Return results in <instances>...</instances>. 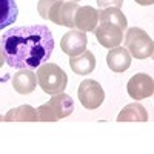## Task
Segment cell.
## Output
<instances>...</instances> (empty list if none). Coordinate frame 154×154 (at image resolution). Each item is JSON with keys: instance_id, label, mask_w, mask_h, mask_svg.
<instances>
[{"instance_id": "cell-1", "label": "cell", "mask_w": 154, "mask_h": 154, "mask_svg": "<svg viewBox=\"0 0 154 154\" xmlns=\"http://www.w3.org/2000/svg\"><path fill=\"white\" fill-rule=\"evenodd\" d=\"M5 62L14 69H37L54 49V37L45 25L11 28L2 37Z\"/></svg>"}, {"instance_id": "cell-2", "label": "cell", "mask_w": 154, "mask_h": 154, "mask_svg": "<svg viewBox=\"0 0 154 154\" xmlns=\"http://www.w3.org/2000/svg\"><path fill=\"white\" fill-rule=\"evenodd\" d=\"M37 82L46 94H59L63 93L68 83L66 72L56 63H42L37 68Z\"/></svg>"}, {"instance_id": "cell-3", "label": "cell", "mask_w": 154, "mask_h": 154, "mask_svg": "<svg viewBox=\"0 0 154 154\" xmlns=\"http://www.w3.org/2000/svg\"><path fill=\"white\" fill-rule=\"evenodd\" d=\"M74 111L72 99L65 94L59 93L54 94L49 102L40 105L37 108V120L38 122H57L60 119H65Z\"/></svg>"}, {"instance_id": "cell-4", "label": "cell", "mask_w": 154, "mask_h": 154, "mask_svg": "<svg viewBox=\"0 0 154 154\" xmlns=\"http://www.w3.org/2000/svg\"><path fill=\"white\" fill-rule=\"evenodd\" d=\"M125 48L131 57L136 59H149L154 54L152 38L142 28H130L125 35Z\"/></svg>"}, {"instance_id": "cell-5", "label": "cell", "mask_w": 154, "mask_h": 154, "mask_svg": "<svg viewBox=\"0 0 154 154\" xmlns=\"http://www.w3.org/2000/svg\"><path fill=\"white\" fill-rule=\"evenodd\" d=\"M77 96H79L82 106L86 109H97L103 103V99H105V93L102 85L93 79H86L79 85Z\"/></svg>"}, {"instance_id": "cell-6", "label": "cell", "mask_w": 154, "mask_h": 154, "mask_svg": "<svg viewBox=\"0 0 154 154\" xmlns=\"http://www.w3.org/2000/svg\"><path fill=\"white\" fill-rule=\"evenodd\" d=\"M77 9H79V3L77 2L57 0L48 12V20L59 25V26H68L74 29V16Z\"/></svg>"}, {"instance_id": "cell-7", "label": "cell", "mask_w": 154, "mask_h": 154, "mask_svg": "<svg viewBox=\"0 0 154 154\" xmlns=\"http://www.w3.org/2000/svg\"><path fill=\"white\" fill-rule=\"evenodd\" d=\"M128 96L134 100L148 99L154 94V80L152 77L146 72H139L133 75L126 83Z\"/></svg>"}, {"instance_id": "cell-8", "label": "cell", "mask_w": 154, "mask_h": 154, "mask_svg": "<svg viewBox=\"0 0 154 154\" xmlns=\"http://www.w3.org/2000/svg\"><path fill=\"white\" fill-rule=\"evenodd\" d=\"M93 32L96 34L97 42L108 49L119 46L123 40V29L112 23H100L99 28H96Z\"/></svg>"}, {"instance_id": "cell-9", "label": "cell", "mask_w": 154, "mask_h": 154, "mask_svg": "<svg viewBox=\"0 0 154 154\" xmlns=\"http://www.w3.org/2000/svg\"><path fill=\"white\" fill-rule=\"evenodd\" d=\"M86 45H88L86 34L82 31H75V29L68 31L60 40V49L69 57L82 54L86 49Z\"/></svg>"}, {"instance_id": "cell-10", "label": "cell", "mask_w": 154, "mask_h": 154, "mask_svg": "<svg viewBox=\"0 0 154 154\" xmlns=\"http://www.w3.org/2000/svg\"><path fill=\"white\" fill-rule=\"evenodd\" d=\"M99 25V11L93 6H79L74 16V29L93 32Z\"/></svg>"}, {"instance_id": "cell-11", "label": "cell", "mask_w": 154, "mask_h": 154, "mask_svg": "<svg viewBox=\"0 0 154 154\" xmlns=\"http://www.w3.org/2000/svg\"><path fill=\"white\" fill-rule=\"evenodd\" d=\"M106 65L114 72H123L131 66V56L123 46L111 48L106 54Z\"/></svg>"}, {"instance_id": "cell-12", "label": "cell", "mask_w": 154, "mask_h": 154, "mask_svg": "<svg viewBox=\"0 0 154 154\" xmlns=\"http://www.w3.org/2000/svg\"><path fill=\"white\" fill-rule=\"evenodd\" d=\"M12 86L19 94H29L37 86V75L32 69H19L12 75Z\"/></svg>"}, {"instance_id": "cell-13", "label": "cell", "mask_w": 154, "mask_h": 154, "mask_svg": "<svg viewBox=\"0 0 154 154\" xmlns=\"http://www.w3.org/2000/svg\"><path fill=\"white\" fill-rule=\"evenodd\" d=\"M69 66L71 69L79 74V75H86V74H91L96 68V57L91 51L85 49L82 54L79 56H74L69 59Z\"/></svg>"}, {"instance_id": "cell-14", "label": "cell", "mask_w": 154, "mask_h": 154, "mask_svg": "<svg viewBox=\"0 0 154 154\" xmlns=\"http://www.w3.org/2000/svg\"><path fill=\"white\" fill-rule=\"evenodd\" d=\"M117 122H148V112L140 103L134 102L123 106L117 116Z\"/></svg>"}, {"instance_id": "cell-15", "label": "cell", "mask_w": 154, "mask_h": 154, "mask_svg": "<svg viewBox=\"0 0 154 154\" xmlns=\"http://www.w3.org/2000/svg\"><path fill=\"white\" fill-rule=\"evenodd\" d=\"M6 122H37V109L31 105H20L12 108L5 116Z\"/></svg>"}, {"instance_id": "cell-16", "label": "cell", "mask_w": 154, "mask_h": 154, "mask_svg": "<svg viewBox=\"0 0 154 154\" xmlns=\"http://www.w3.org/2000/svg\"><path fill=\"white\" fill-rule=\"evenodd\" d=\"M19 8L16 0H0V29H3L17 20Z\"/></svg>"}, {"instance_id": "cell-17", "label": "cell", "mask_w": 154, "mask_h": 154, "mask_svg": "<svg viewBox=\"0 0 154 154\" xmlns=\"http://www.w3.org/2000/svg\"><path fill=\"white\" fill-rule=\"evenodd\" d=\"M99 22L100 23H112L117 25L119 28L125 29L126 28V17L120 11V8H103L99 11Z\"/></svg>"}, {"instance_id": "cell-18", "label": "cell", "mask_w": 154, "mask_h": 154, "mask_svg": "<svg viewBox=\"0 0 154 154\" xmlns=\"http://www.w3.org/2000/svg\"><path fill=\"white\" fill-rule=\"evenodd\" d=\"M56 2H57V0H38V3H37V12L40 14L42 19L48 20V12H49L51 6H53Z\"/></svg>"}, {"instance_id": "cell-19", "label": "cell", "mask_w": 154, "mask_h": 154, "mask_svg": "<svg viewBox=\"0 0 154 154\" xmlns=\"http://www.w3.org/2000/svg\"><path fill=\"white\" fill-rule=\"evenodd\" d=\"M99 8H122L123 0H96Z\"/></svg>"}, {"instance_id": "cell-20", "label": "cell", "mask_w": 154, "mask_h": 154, "mask_svg": "<svg viewBox=\"0 0 154 154\" xmlns=\"http://www.w3.org/2000/svg\"><path fill=\"white\" fill-rule=\"evenodd\" d=\"M136 3L143 5V6H148V5H152V3H154V0H136Z\"/></svg>"}, {"instance_id": "cell-21", "label": "cell", "mask_w": 154, "mask_h": 154, "mask_svg": "<svg viewBox=\"0 0 154 154\" xmlns=\"http://www.w3.org/2000/svg\"><path fill=\"white\" fill-rule=\"evenodd\" d=\"M5 63V56H3V51H2V42H0V68L3 66Z\"/></svg>"}, {"instance_id": "cell-22", "label": "cell", "mask_w": 154, "mask_h": 154, "mask_svg": "<svg viewBox=\"0 0 154 154\" xmlns=\"http://www.w3.org/2000/svg\"><path fill=\"white\" fill-rule=\"evenodd\" d=\"M68 2H79V0H68Z\"/></svg>"}, {"instance_id": "cell-23", "label": "cell", "mask_w": 154, "mask_h": 154, "mask_svg": "<svg viewBox=\"0 0 154 154\" xmlns=\"http://www.w3.org/2000/svg\"><path fill=\"white\" fill-rule=\"evenodd\" d=\"M0 120H5V117H2V116H0Z\"/></svg>"}]
</instances>
